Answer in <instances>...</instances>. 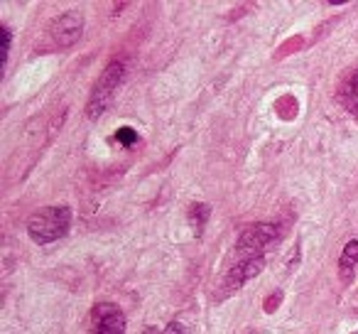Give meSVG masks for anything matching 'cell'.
<instances>
[{"mask_svg":"<svg viewBox=\"0 0 358 334\" xmlns=\"http://www.w3.org/2000/svg\"><path fill=\"white\" fill-rule=\"evenodd\" d=\"M71 224V211L69 207H47V209L37 211L27 224V234L35 244L45 246L52 241L62 239L69 231Z\"/></svg>","mask_w":358,"mask_h":334,"instance_id":"obj_1","label":"cell"},{"mask_svg":"<svg viewBox=\"0 0 358 334\" xmlns=\"http://www.w3.org/2000/svg\"><path fill=\"white\" fill-rule=\"evenodd\" d=\"M120 79H123V64H120V62H110L103 74H101V79L96 81L94 94H91L89 106H86V116H89L91 120L101 118V116L106 113V109H108L110 101H113L115 91H118Z\"/></svg>","mask_w":358,"mask_h":334,"instance_id":"obj_2","label":"cell"},{"mask_svg":"<svg viewBox=\"0 0 358 334\" xmlns=\"http://www.w3.org/2000/svg\"><path fill=\"white\" fill-rule=\"evenodd\" d=\"M278 241V226L273 224H258L250 226L238 241V256L241 260L248 258H263V253L270 249V246Z\"/></svg>","mask_w":358,"mask_h":334,"instance_id":"obj_3","label":"cell"},{"mask_svg":"<svg viewBox=\"0 0 358 334\" xmlns=\"http://www.w3.org/2000/svg\"><path fill=\"white\" fill-rule=\"evenodd\" d=\"M84 35V15L76 11H66L59 18H55L50 25V37L57 47H71Z\"/></svg>","mask_w":358,"mask_h":334,"instance_id":"obj_4","label":"cell"},{"mask_svg":"<svg viewBox=\"0 0 358 334\" xmlns=\"http://www.w3.org/2000/svg\"><path fill=\"white\" fill-rule=\"evenodd\" d=\"M94 322L96 334H125V314L110 302L96 305Z\"/></svg>","mask_w":358,"mask_h":334,"instance_id":"obj_5","label":"cell"},{"mask_svg":"<svg viewBox=\"0 0 358 334\" xmlns=\"http://www.w3.org/2000/svg\"><path fill=\"white\" fill-rule=\"evenodd\" d=\"M260 270H263V258H248V260H241V263L234 268V273H231L229 285H231V288L238 290L241 285L245 283V280H250V278H253V275H258Z\"/></svg>","mask_w":358,"mask_h":334,"instance_id":"obj_6","label":"cell"},{"mask_svg":"<svg viewBox=\"0 0 358 334\" xmlns=\"http://www.w3.org/2000/svg\"><path fill=\"white\" fill-rule=\"evenodd\" d=\"M356 263H358V241H348L341 258H338V273H341L343 283H351L353 280V268H356Z\"/></svg>","mask_w":358,"mask_h":334,"instance_id":"obj_7","label":"cell"},{"mask_svg":"<svg viewBox=\"0 0 358 334\" xmlns=\"http://www.w3.org/2000/svg\"><path fill=\"white\" fill-rule=\"evenodd\" d=\"M341 101L353 116H358V71L346 81V86L341 91Z\"/></svg>","mask_w":358,"mask_h":334,"instance_id":"obj_8","label":"cell"},{"mask_svg":"<svg viewBox=\"0 0 358 334\" xmlns=\"http://www.w3.org/2000/svg\"><path fill=\"white\" fill-rule=\"evenodd\" d=\"M115 138H118L123 145H133L135 140H138V135H135L133 128H120L118 133H115Z\"/></svg>","mask_w":358,"mask_h":334,"instance_id":"obj_9","label":"cell"},{"mask_svg":"<svg viewBox=\"0 0 358 334\" xmlns=\"http://www.w3.org/2000/svg\"><path fill=\"white\" fill-rule=\"evenodd\" d=\"M0 35H3V62L10 55V30L8 27H0Z\"/></svg>","mask_w":358,"mask_h":334,"instance_id":"obj_10","label":"cell"},{"mask_svg":"<svg viewBox=\"0 0 358 334\" xmlns=\"http://www.w3.org/2000/svg\"><path fill=\"white\" fill-rule=\"evenodd\" d=\"M192 209H194V207H192ZM206 216H209V207L199 204V226L204 224V219H206ZM192 221H194V224H196V209L192 211Z\"/></svg>","mask_w":358,"mask_h":334,"instance_id":"obj_11","label":"cell"},{"mask_svg":"<svg viewBox=\"0 0 358 334\" xmlns=\"http://www.w3.org/2000/svg\"><path fill=\"white\" fill-rule=\"evenodd\" d=\"M164 334H187V332H185V327H182V324L172 322V324L167 327V332H164Z\"/></svg>","mask_w":358,"mask_h":334,"instance_id":"obj_12","label":"cell"},{"mask_svg":"<svg viewBox=\"0 0 358 334\" xmlns=\"http://www.w3.org/2000/svg\"><path fill=\"white\" fill-rule=\"evenodd\" d=\"M148 334H155V332H152V329H148Z\"/></svg>","mask_w":358,"mask_h":334,"instance_id":"obj_13","label":"cell"}]
</instances>
